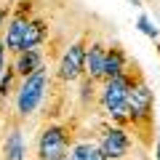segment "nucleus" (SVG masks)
Instances as JSON below:
<instances>
[{
    "label": "nucleus",
    "instance_id": "nucleus-1",
    "mask_svg": "<svg viewBox=\"0 0 160 160\" xmlns=\"http://www.w3.org/2000/svg\"><path fill=\"white\" fill-rule=\"evenodd\" d=\"M139 80H144V78H142V72H139L136 62H128V67H126L123 75H118V78H112V80H104V88L99 91L96 99H99L102 112L112 120L115 126H128L126 102H128V91L136 86Z\"/></svg>",
    "mask_w": 160,
    "mask_h": 160
},
{
    "label": "nucleus",
    "instance_id": "nucleus-2",
    "mask_svg": "<svg viewBox=\"0 0 160 160\" xmlns=\"http://www.w3.org/2000/svg\"><path fill=\"white\" fill-rule=\"evenodd\" d=\"M126 118H128V126L136 128V133L142 136L144 144L152 142L149 133H152V126H155V96L144 80H139L136 86L128 91Z\"/></svg>",
    "mask_w": 160,
    "mask_h": 160
},
{
    "label": "nucleus",
    "instance_id": "nucleus-3",
    "mask_svg": "<svg viewBox=\"0 0 160 160\" xmlns=\"http://www.w3.org/2000/svg\"><path fill=\"white\" fill-rule=\"evenodd\" d=\"M48 88H51L48 67H40L38 72L22 78V83H19V88H16V115H19V120H24L32 112H38V107L43 104Z\"/></svg>",
    "mask_w": 160,
    "mask_h": 160
},
{
    "label": "nucleus",
    "instance_id": "nucleus-4",
    "mask_svg": "<svg viewBox=\"0 0 160 160\" xmlns=\"http://www.w3.org/2000/svg\"><path fill=\"white\" fill-rule=\"evenodd\" d=\"M72 126L69 123H51L38 136V160L64 158L72 147Z\"/></svg>",
    "mask_w": 160,
    "mask_h": 160
},
{
    "label": "nucleus",
    "instance_id": "nucleus-5",
    "mask_svg": "<svg viewBox=\"0 0 160 160\" xmlns=\"http://www.w3.org/2000/svg\"><path fill=\"white\" fill-rule=\"evenodd\" d=\"M86 48H88V40H75L64 48L62 59L56 64V78L62 83H72V80L83 78V64H86Z\"/></svg>",
    "mask_w": 160,
    "mask_h": 160
},
{
    "label": "nucleus",
    "instance_id": "nucleus-6",
    "mask_svg": "<svg viewBox=\"0 0 160 160\" xmlns=\"http://www.w3.org/2000/svg\"><path fill=\"white\" fill-rule=\"evenodd\" d=\"M29 19H32V0H19L13 13L8 16V24H6V51L16 53L22 48V38H24V29H27Z\"/></svg>",
    "mask_w": 160,
    "mask_h": 160
},
{
    "label": "nucleus",
    "instance_id": "nucleus-7",
    "mask_svg": "<svg viewBox=\"0 0 160 160\" xmlns=\"http://www.w3.org/2000/svg\"><path fill=\"white\" fill-rule=\"evenodd\" d=\"M99 149L107 155V160H123L131 149V136L123 126H104L99 133Z\"/></svg>",
    "mask_w": 160,
    "mask_h": 160
},
{
    "label": "nucleus",
    "instance_id": "nucleus-8",
    "mask_svg": "<svg viewBox=\"0 0 160 160\" xmlns=\"http://www.w3.org/2000/svg\"><path fill=\"white\" fill-rule=\"evenodd\" d=\"M13 69H16L19 80L27 78V75L38 72L40 67H46V56H43V51H38V48H22V51L13 53Z\"/></svg>",
    "mask_w": 160,
    "mask_h": 160
},
{
    "label": "nucleus",
    "instance_id": "nucleus-9",
    "mask_svg": "<svg viewBox=\"0 0 160 160\" xmlns=\"http://www.w3.org/2000/svg\"><path fill=\"white\" fill-rule=\"evenodd\" d=\"M128 53L123 51L120 46H109L107 48V53H104V67H102V83L104 80H112V78H118V75H123L126 72V67H128Z\"/></svg>",
    "mask_w": 160,
    "mask_h": 160
},
{
    "label": "nucleus",
    "instance_id": "nucleus-10",
    "mask_svg": "<svg viewBox=\"0 0 160 160\" xmlns=\"http://www.w3.org/2000/svg\"><path fill=\"white\" fill-rule=\"evenodd\" d=\"M104 53H107V46H104V43H91V46L86 48V64H83V75H88V78H93L96 83L102 80Z\"/></svg>",
    "mask_w": 160,
    "mask_h": 160
},
{
    "label": "nucleus",
    "instance_id": "nucleus-11",
    "mask_svg": "<svg viewBox=\"0 0 160 160\" xmlns=\"http://www.w3.org/2000/svg\"><path fill=\"white\" fill-rule=\"evenodd\" d=\"M27 155V147H24V136H22V128L11 126V131L6 133V142H3V160H24Z\"/></svg>",
    "mask_w": 160,
    "mask_h": 160
},
{
    "label": "nucleus",
    "instance_id": "nucleus-12",
    "mask_svg": "<svg viewBox=\"0 0 160 160\" xmlns=\"http://www.w3.org/2000/svg\"><path fill=\"white\" fill-rule=\"evenodd\" d=\"M48 32H51V27H48L46 19H29L27 29H24V38H22V48H38L40 43H46Z\"/></svg>",
    "mask_w": 160,
    "mask_h": 160
},
{
    "label": "nucleus",
    "instance_id": "nucleus-13",
    "mask_svg": "<svg viewBox=\"0 0 160 160\" xmlns=\"http://www.w3.org/2000/svg\"><path fill=\"white\" fill-rule=\"evenodd\" d=\"M67 160H107V155L99 149V144L80 142V144H72V147H69Z\"/></svg>",
    "mask_w": 160,
    "mask_h": 160
},
{
    "label": "nucleus",
    "instance_id": "nucleus-14",
    "mask_svg": "<svg viewBox=\"0 0 160 160\" xmlns=\"http://www.w3.org/2000/svg\"><path fill=\"white\" fill-rule=\"evenodd\" d=\"M16 80H19L16 69L8 64V67L3 69V75H0V99H8L11 93H16Z\"/></svg>",
    "mask_w": 160,
    "mask_h": 160
},
{
    "label": "nucleus",
    "instance_id": "nucleus-15",
    "mask_svg": "<svg viewBox=\"0 0 160 160\" xmlns=\"http://www.w3.org/2000/svg\"><path fill=\"white\" fill-rule=\"evenodd\" d=\"M96 96H99L96 93V80L88 78V75H83V80H80V102L88 107V104L96 102Z\"/></svg>",
    "mask_w": 160,
    "mask_h": 160
},
{
    "label": "nucleus",
    "instance_id": "nucleus-16",
    "mask_svg": "<svg viewBox=\"0 0 160 160\" xmlns=\"http://www.w3.org/2000/svg\"><path fill=\"white\" fill-rule=\"evenodd\" d=\"M136 27H139V32L147 35L149 40H158V38H160V27H158V24H155L152 19L147 16V13H142V16L136 19Z\"/></svg>",
    "mask_w": 160,
    "mask_h": 160
},
{
    "label": "nucleus",
    "instance_id": "nucleus-17",
    "mask_svg": "<svg viewBox=\"0 0 160 160\" xmlns=\"http://www.w3.org/2000/svg\"><path fill=\"white\" fill-rule=\"evenodd\" d=\"M8 16H11V6H3V3H0V32L6 29V24H8Z\"/></svg>",
    "mask_w": 160,
    "mask_h": 160
},
{
    "label": "nucleus",
    "instance_id": "nucleus-18",
    "mask_svg": "<svg viewBox=\"0 0 160 160\" xmlns=\"http://www.w3.org/2000/svg\"><path fill=\"white\" fill-rule=\"evenodd\" d=\"M3 69H6V43L0 40V75H3Z\"/></svg>",
    "mask_w": 160,
    "mask_h": 160
},
{
    "label": "nucleus",
    "instance_id": "nucleus-19",
    "mask_svg": "<svg viewBox=\"0 0 160 160\" xmlns=\"http://www.w3.org/2000/svg\"><path fill=\"white\" fill-rule=\"evenodd\" d=\"M155 160H160V136H158V142H155Z\"/></svg>",
    "mask_w": 160,
    "mask_h": 160
},
{
    "label": "nucleus",
    "instance_id": "nucleus-20",
    "mask_svg": "<svg viewBox=\"0 0 160 160\" xmlns=\"http://www.w3.org/2000/svg\"><path fill=\"white\" fill-rule=\"evenodd\" d=\"M131 3H133V6H136V8H139V6H142V0H131Z\"/></svg>",
    "mask_w": 160,
    "mask_h": 160
},
{
    "label": "nucleus",
    "instance_id": "nucleus-21",
    "mask_svg": "<svg viewBox=\"0 0 160 160\" xmlns=\"http://www.w3.org/2000/svg\"><path fill=\"white\" fill-rule=\"evenodd\" d=\"M53 160H67V155H64V158H53Z\"/></svg>",
    "mask_w": 160,
    "mask_h": 160
},
{
    "label": "nucleus",
    "instance_id": "nucleus-22",
    "mask_svg": "<svg viewBox=\"0 0 160 160\" xmlns=\"http://www.w3.org/2000/svg\"><path fill=\"white\" fill-rule=\"evenodd\" d=\"M142 3H152V0H142Z\"/></svg>",
    "mask_w": 160,
    "mask_h": 160
}]
</instances>
